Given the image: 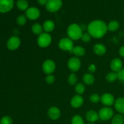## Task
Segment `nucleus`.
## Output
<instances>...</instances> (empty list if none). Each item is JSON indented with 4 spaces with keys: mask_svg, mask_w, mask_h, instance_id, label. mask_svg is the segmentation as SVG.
Segmentation results:
<instances>
[{
    "mask_svg": "<svg viewBox=\"0 0 124 124\" xmlns=\"http://www.w3.org/2000/svg\"><path fill=\"white\" fill-rule=\"evenodd\" d=\"M48 0H38V2L41 6H46Z\"/></svg>",
    "mask_w": 124,
    "mask_h": 124,
    "instance_id": "nucleus-38",
    "label": "nucleus"
},
{
    "mask_svg": "<svg viewBox=\"0 0 124 124\" xmlns=\"http://www.w3.org/2000/svg\"><path fill=\"white\" fill-rule=\"evenodd\" d=\"M101 102L105 107H110L115 104V99L113 94L110 93H104L101 96Z\"/></svg>",
    "mask_w": 124,
    "mask_h": 124,
    "instance_id": "nucleus-12",
    "label": "nucleus"
},
{
    "mask_svg": "<svg viewBox=\"0 0 124 124\" xmlns=\"http://www.w3.org/2000/svg\"><path fill=\"white\" fill-rule=\"evenodd\" d=\"M124 116L121 114L115 115L111 119V124H124Z\"/></svg>",
    "mask_w": 124,
    "mask_h": 124,
    "instance_id": "nucleus-25",
    "label": "nucleus"
},
{
    "mask_svg": "<svg viewBox=\"0 0 124 124\" xmlns=\"http://www.w3.org/2000/svg\"><path fill=\"white\" fill-rule=\"evenodd\" d=\"M46 82L48 84H52L55 82V78L52 74L47 75L46 78Z\"/></svg>",
    "mask_w": 124,
    "mask_h": 124,
    "instance_id": "nucleus-34",
    "label": "nucleus"
},
{
    "mask_svg": "<svg viewBox=\"0 0 124 124\" xmlns=\"http://www.w3.org/2000/svg\"><path fill=\"white\" fill-rule=\"evenodd\" d=\"M92 38V36H91V35L87 32V33H83L81 39L84 42H85V43H88V42H89L90 41H91Z\"/></svg>",
    "mask_w": 124,
    "mask_h": 124,
    "instance_id": "nucleus-33",
    "label": "nucleus"
},
{
    "mask_svg": "<svg viewBox=\"0 0 124 124\" xmlns=\"http://www.w3.org/2000/svg\"><path fill=\"white\" fill-rule=\"evenodd\" d=\"M87 31L93 38H102L106 35L108 31L107 24L104 21L100 19L92 21L87 26Z\"/></svg>",
    "mask_w": 124,
    "mask_h": 124,
    "instance_id": "nucleus-1",
    "label": "nucleus"
},
{
    "mask_svg": "<svg viewBox=\"0 0 124 124\" xmlns=\"http://www.w3.org/2000/svg\"><path fill=\"white\" fill-rule=\"evenodd\" d=\"M62 6V0H48L46 8L50 12H56L61 8Z\"/></svg>",
    "mask_w": 124,
    "mask_h": 124,
    "instance_id": "nucleus-6",
    "label": "nucleus"
},
{
    "mask_svg": "<svg viewBox=\"0 0 124 124\" xmlns=\"http://www.w3.org/2000/svg\"><path fill=\"white\" fill-rule=\"evenodd\" d=\"M85 118L90 123H94L99 119V114L94 110H88L85 114Z\"/></svg>",
    "mask_w": 124,
    "mask_h": 124,
    "instance_id": "nucleus-16",
    "label": "nucleus"
},
{
    "mask_svg": "<svg viewBox=\"0 0 124 124\" xmlns=\"http://www.w3.org/2000/svg\"><path fill=\"white\" fill-rule=\"evenodd\" d=\"M16 6L20 10H25L29 8V2L27 0H18Z\"/></svg>",
    "mask_w": 124,
    "mask_h": 124,
    "instance_id": "nucleus-24",
    "label": "nucleus"
},
{
    "mask_svg": "<svg viewBox=\"0 0 124 124\" xmlns=\"http://www.w3.org/2000/svg\"><path fill=\"white\" fill-rule=\"evenodd\" d=\"M96 70V67L94 64H90V65L88 66V71L90 73L93 74V73H94Z\"/></svg>",
    "mask_w": 124,
    "mask_h": 124,
    "instance_id": "nucleus-36",
    "label": "nucleus"
},
{
    "mask_svg": "<svg viewBox=\"0 0 124 124\" xmlns=\"http://www.w3.org/2000/svg\"><path fill=\"white\" fill-rule=\"evenodd\" d=\"M119 26L120 24L118 21H117L116 20L111 21L107 24L108 30H109L110 31H115L118 30V29L119 28Z\"/></svg>",
    "mask_w": 124,
    "mask_h": 124,
    "instance_id": "nucleus-23",
    "label": "nucleus"
},
{
    "mask_svg": "<svg viewBox=\"0 0 124 124\" xmlns=\"http://www.w3.org/2000/svg\"><path fill=\"white\" fill-rule=\"evenodd\" d=\"M58 46L62 50L71 52L74 47L73 41L69 38H63L59 41Z\"/></svg>",
    "mask_w": 124,
    "mask_h": 124,
    "instance_id": "nucleus-5",
    "label": "nucleus"
},
{
    "mask_svg": "<svg viewBox=\"0 0 124 124\" xmlns=\"http://www.w3.org/2000/svg\"><path fill=\"white\" fill-rule=\"evenodd\" d=\"M40 15H41V12L37 7H29V8L25 11V16L27 19L30 20H36L39 18Z\"/></svg>",
    "mask_w": 124,
    "mask_h": 124,
    "instance_id": "nucleus-9",
    "label": "nucleus"
},
{
    "mask_svg": "<svg viewBox=\"0 0 124 124\" xmlns=\"http://www.w3.org/2000/svg\"><path fill=\"white\" fill-rule=\"evenodd\" d=\"M93 52L98 56H102L107 52V48L102 44H96L93 47Z\"/></svg>",
    "mask_w": 124,
    "mask_h": 124,
    "instance_id": "nucleus-17",
    "label": "nucleus"
},
{
    "mask_svg": "<svg viewBox=\"0 0 124 124\" xmlns=\"http://www.w3.org/2000/svg\"><path fill=\"white\" fill-rule=\"evenodd\" d=\"M115 108L120 114H124V98H119L115 101Z\"/></svg>",
    "mask_w": 124,
    "mask_h": 124,
    "instance_id": "nucleus-18",
    "label": "nucleus"
},
{
    "mask_svg": "<svg viewBox=\"0 0 124 124\" xmlns=\"http://www.w3.org/2000/svg\"><path fill=\"white\" fill-rule=\"evenodd\" d=\"M117 76H118V79L121 82L124 83V68H122L117 73Z\"/></svg>",
    "mask_w": 124,
    "mask_h": 124,
    "instance_id": "nucleus-35",
    "label": "nucleus"
},
{
    "mask_svg": "<svg viewBox=\"0 0 124 124\" xmlns=\"http://www.w3.org/2000/svg\"><path fill=\"white\" fill-rule=\"evenodd\" d=\"M105 79L107 81L109 82H113L117 79H118V76H117V73L116 72H110L106 75Z\"/></svg>",
    "mask_w": 124,
    "mask_h": 124,
    "instance_id": "nucleus-27",
    "label": "nucleus"
},
{
    "mask_svg": "<svg viewBox=\"0 0 124 124\" xmlns=\"http://www.w3.org/2000/svg\"><path fill=\"white\" fill-rule=\"evenodd\" d=\"M119 53L120 56L122 58H124V46H122L120 48L119 50Z\"/></svg>",
    "mask_w": 124,
    "mask_h": 124,
    "instance_id": "nucleus-37",
    "label": "nucleus"
},
{
    "mask_svg": "<svg viewBox=\"0 0 124 124\" xmlns=\"http://www.w3.org/2000/svg\"><path fill=\"white\" fill-rule=\"evenodd\" d=\"M42 69L44 73L46 75H51L56 70V64L54 61L52 59L46 60L42 64Z\"/></svg>",
    "mask_w": 124,
    "mask_h": 124,
    "instance_id": "nucleus-7",
    "label": "nucleus"
},
{
    "mask_svg": "<svg viewBox=\"0 0 124 124\" xmlns=\"http://www.w3.org/2000/svg\"><path fill=\"white\" fill-rule=\"evenodd\" d=\"M13 0H0V13H7L13 8Z\"/></svg>",
    "mask_w": 124,
    "mask_h": 124,
    "instance_id": "nucleus-11",
    "label": "nucleus"
},
{
    "mask_svg": "<svg viewBox=\"0 0 124 124\" xmlns=\"http://www.w3.org/2000/svg\"><path fill=\"white\" fill-rule=\"evenodd\" d=\"M52 42V36L48 33L43 32L39 35L37 38V44L41 48H46L51 44Z\"/></svg>",
    "mask_w": 124,
    "mask_h": 124,
    "instance_id": "nucleus-3",
    "label": "nucleus"
},
{
    "mask_svg": "<svg viewBox=\"0 0 124 124\" xmlns=\"http://www.w3.org/2000/svg\"><path fill=\"white\" fill-rule=\"evenodd\" d=\"M27 20V18L26 17V16L24 15H21L18 16L16 19L17 24L19 25L23 26L26 24Z\"/></svg>",
    "mask_w": 124,
    "mask_h": 124,
    "instance_id": "nucleus-30",
    "label": "nucleus"
},
{
    "mask_svg": "<svg viewBox=\"0 0 124 124\" xmlns=\"http://www.w3.org/2000/svg\"><path fill=\"white\" fill-rule=\"evenodd\" d=\"M12 119L8 116H5L0 120V124H12Z\"/></svg>",
    "mask_w": 124,
    "mask_h": 124,
    "instance_id": "nucleus-32",
    "label": "nucleus"
},
{
    "mask_svg": "<svg viewBox=\"0 0 124 124\" xmlns=\"http://www.w3.org/2000/svg\"><path fill=\"white\" fill-rule=\"evenodd\" d=\"M78 76L76 75V73L72 72L69 76V78H68V82L71 85H76L78 84Z\"/></svg>",
    "mask_w": 124,
    "mask_h": 124,
    "instance_id": "nucleus-26",
    "label": "nucleus"
},
{
    "mask_svg": "<svg viewBox=\"0 0 124 124\" xmlns=\"http://www.w3.org/2000/svg\"><path fill=\"white\" fill-rule=\"evenodd\" d=\"M31 31L35 35L39 36V35H40L41 33H43L44 29L42 25H41L39 23H35L33 25H32V26L31 27Z\"/></svg>",
    "mask_w": 124,
    "mask_h": 124,
    "instance_id": "nucleus-22",
    "label": "nucleus"
},
{
    "mask_svg": "<svg viewBox=\"0 0 124 124\" xmlns=\"http://www.w3.org/2000/svg\"><path fill=\"white\" fill-rule=\"evenodd\" d=\"M84 98L79 94L75 95L70 101V105L74 108H79L82 106L84 104Z\"/></svg>",
    "mask_w": 124,
    "mask_h": 124,
    "instance_id": "nucleus-13",
    "label": "nucleus"
},
{
    "mask_svg": "<svg viewBox=\"0 0 124 124\" xmlns=\"http://www.w3.org/2000/svg\"><path fill=\"white\" fill-rule=\"evenodd\" d=\"M94 81H95L94 76H93V74L90 73H87L84 74V75L83 76V81L85 84L90 85L94 83Z\"/></svg>",
    "mask_w": 124,
    "mask_h": 124,
    "instance_id": "nucleus-20",
    "label": "nucleus"
},
{
    "mask_svg": "<svg viewBox=\"0 0 124 124\" xmlns=\"http://www.w3.org/2000/svg\"><path fill=\"white\" fill-rule=\"evenodd\" d=\"M101 96H99V94L94 93L90 96V101L91 102L97 104V103L101 102Z\"/></svg>",
    "mask_w": 124,
    "mask_h": 124,
    "instance_id": "nucleus-31",
    "label": "nucleus"
},
{
    "mask_svg": "<svg viewBox=\"0 0 124 124\" xmlns=\"http://www.w3.org/2000/svg\"><path fill=\"white\" fill-rule=\"evenodd\" d=\"M71 53H73L76 57L83 56L85 54V49L82 46H76L73 47Z\"/></svg>",
    "mask_w": 124,
    "mask_h": 124,
    "instance_id": "nucleus-21",
    "label": "nucleus"
},
{
    "mask_svg": "<svg viewBox=\"0 0 124 124\" xmlns=\"http://www.w3.org/2000/svg\"><path fill=\"white\" fill-rule=\"evenodd\" d=\"M43 29L46 33H50L53 31L55 28V24L54 22L52 20H46L45 21L44 23H43Z\"/></svg>",
    "mask_w": 124,
    "mask_h": 124,
    "instance_id": "nucleus-19",
    "label": "nucleus"
},
{
    "mask_svg": "<svg viewBox=\"0 0 124 124\" xmlns=\"http://www.w3.org/2000/svg\"><path fill=\"white\" fill-rule=\"evenodd\" d=\"M47 113H48V116L50 117V119L53 120V121L58 120L60 117L61 115L60 109L54 106L51 107L48 109Z\"/></svg>",
    "mask_w": 124,
    "mask_h": 124,
    "instance_id": "nucleus-14",
    "label": "nucleus"
},
{
    "mask_svg": "<svg viewBox=\"0 0 124 124\" xmlns=\"http://www.w3.org/2000/svg\"><path fill=\"white\" fill-rule=\"evenodd\" d=\"M71 123V124H85V122L80 115H76L72 117Z\"/></svg>",
    "mask_w": 124,
    "mask_h": 124,
    "instance_id": "nucleus-29",
    "label": "nucleus"
},
{
    "mask_svg": "<svg viewBox=\"0 0 124 124\" xmlns=\"http://www.w3.org/2000/svg\"><path fill=\"white\" fill-rule=\"evenodd\" d=\"M81 26L76 23L71 24L67 28V35L69 38L73 41H76L81 38L83 34Z\"/></svg>",
    "mask_w": 124,
    "mask_h": 124,
    "instance_id": "nucleus-2",
    "label": "nucleus"
},
{
    "mask_svg": "<svg viewBox=\"0 0 124 124\" xmlns=\"http://www.w3.org/2000/svg\"><path fill=\"white\" fill-rule=\"evenodd\" d=\"M75 90L76 93H78V94H84L85 91V87L84 85L82 83H78L77 84L75 85Z\"/></svg>",
    "mask_w": 124,
    "mask_h": 124,
    "instance_id": "nucleus-28",
    "label": "nucleus"
},
{
    "mask_svg": "<svg viewBox=\"0 0 124 124\" xmlns=\"http://www.w3.org/2000/svg\"><path fill=\"white\" fill-rule=\"evenodd\" d=\"M110 68L114 72L117 73L123 68V63L119 58H114L110 62Z\"/></svg>",
    "mask_w": 124,
    "mask_h": 124,
    "instance_id": "nucleus-15",
    "label": "nucleus"
},
{
    "mask_svg": "<svg viewBox=\"0 0 124 124\" xmlns=\"http://www.w3.org/2000/svg\"><path fill=\"white\" fill-rule=\"evenodd\" d=\"M67 65L69 69L72 72L75 73L80 69L81 66V62L78 57H72L68 61Z\"/></svg>",
    "mask_w": 124,
    "mask_h": 124,
    "instance_id": "nucleus-8",
    "label": "nucleus"
},
{
    "mask_svg": "<svg viewBox=\"0 0 124 124\" xmlns=\"http://www.w3.org/2000/svg\"><path fill=\"white\" fill-rule=\"evenodd\" d=\"M99 117L102 121H107L112 119L114 116V111L110 107H104L100 109L99 113Z\"/></svg>",
    "mask_w": 124,
    "mask_h": 124,
    "instance_id": "nucleus-4",
    "label": "nucleus"
},
{
    "mask_svg": "<svg viewBox=\"0 0 124 124\" xmlns=\"http://www.w3.org/2000/svg\"><path fill=\"white\" fill-rule=\"evenodd\" d=\"M21 45V39L18 36H13L10 38L7 42V47L10 50H16Z\"/></svg>",
    "mask_w": 124,
    "mask_h": 124,
    "instance_id": "nucleus-10",
    "label": "nucleus"
},
{
    "mask_svg": "<svg viewBox=\"0 0 124 124\" xmlns=\"http://www.w3.org/2000/svg\"><path fill=\"white\" fill-rule=\"evenodd\" d=\"M94 124V123H90H90H88V124Z\"/></svg>",
    "mask_w": 124,
    "mask_h": 124,
    "instance_id": "nucleus-39",
    "label": "nucleus"
}]
</instances>
